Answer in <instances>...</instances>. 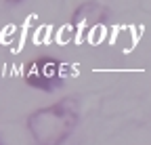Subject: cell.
Instances as JSON below:
<instances>
[{"label":"cell","mask_w":151,"mask_h":145,"mask_svg":"<svg viewBox=\"0 0 151 145\" xmlns=\"http://www.w3.org/2000/svg\"><path fill=\"white\" fill-rule=\"evenodd\" d=\"M27 82L36 88L42 90H52L57 84H61L59 78V65L55 59H38L27 74Z\"/></svg>","instance_id":"obj_2"},{"label":"cell","mask_w":151,"mask_h":145,"mask_svg":"<svg viewBox=\"0 0 151 145\" xmlns=\"http://www.w3.org/2000/svg\"><path fill=\"white\" fill-rule=\"evenodd\" d=\"M76 122H78V114L71 107L69 101L55 103L50 107L38 110L36 114L29 116L27 128L36 143L40 145H61L69 133L73 131Z\"/></svg>","instance_id":"obj_1"},{"label":"cell","mask_w":151,"mask_h":145,"mask_svg":"<svg viewBox=\"0 0 151 145\" xmlns=\"http://www.w3.org/2000/svg\"><path fill=\"white\" fill-rule=\"evenodd\" d=\"M11 2H19V0H11Z\"/></svg>","instance_id":"obj_3"}]
</instances>
